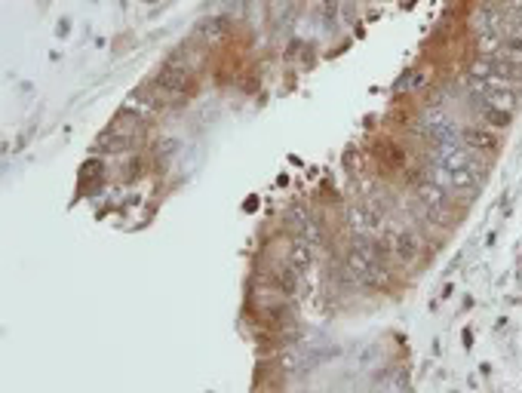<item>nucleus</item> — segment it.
<instances>
[{"label": "nucleus", "instance_id": "obj_1", "mask_svg": "<svg viewBox=\"0 0 522 393\" xmlns=\"http://www.w3.org/2000/svg\"><path fill=\"white\" fill-rule=\"evenodd\" d=\"M467 74L522 87V62H507V59H498V56H479V59L470 62Z\"/></svg>", "mask_w": 522, "mask_h": 393}, {"label": "nucleus", "instance_id": "obj_2", "mask_svg": "<svg viewBox=\"0 0 522 393\" xmlns=\"http://www.w3.org/2000/svg\"><path fill=\"white\" fill-rule=\"evenodd\" d=\"M458 141H461V145H467L470 151L485 154V157H492V154L501 151V135H498V130H489V126H483V124L461 126V130H458Z\"/></svg>", "mask_w": 522, "mask_h": 393}, {"label": "nucleus", "instance_id": "obj_3", "mask_svg": "<svg viewBox=\"0 0 522 393\" xmlns=\"http://www.w3.org/2000/svg\"><path fill=\"white\" fill-rule=\"evenodd\" d=\"M388 246L393 249V255H397L399 268H409L424 255V237L415 231H393L388 237Z\"/></svg>", "mask_w": 522, "mask_h": 393}, {"label": "nucleus", "instance_id": "obj_4", "mask_svg": "<svg viewBox=\"0 0 522 393\" xmlns=\"http://www.w3.org/2000/svg\"><path fill=\"white\" fill-rule=\"evenodd\" d=\"M467 108L474 111L476 124L489 126V130H507V126L513 124V111L495 108V105H485V102H479L476 96H467Z\"/></svg>", "mask_w": 522, "mask_h": 393}, {"label": "nucleus", "instance_id": "obj_5", "mask_svg": "<svg viewBox=\"0 0 522 393\" xmlns=\"http://www.w3.org/2000/svg\"><path fill=\"white\" fill-rule=\"evenodd\" d=\"M227 31H231V22H227V16H210V19H203V22L197 25L194 38L203 47H218L221 40L227 38Z\"/></svg>", "mask_w": 522, "mask_h": 393}]
</instances>
